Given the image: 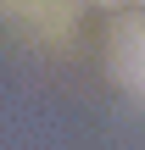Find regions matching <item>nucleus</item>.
<instances>
[{"mask_svg":"<svg viewBox=\"0 0 145 150\" xmlns=\"http://www.w3.org/2000/svg\"><path fill=\"white\" fill-rule=\"evenodd\" d=\"M106 61H112V78H117L123 89L145 95V17H140V11H123V17L112 22Z\"/></svg>","mask_w":145,"mask_h":150,"instance_id":"obj_1","label":"nucleus"},{"mask_svg":"<svg viewBox=\"0 0 145 150\" xmlns=\"http://www.w3.org/2000/svg\"><path fill=\"white\" fill-rule=\"evenodd\" d=\"M101 6H117V11H140L145 0H101Z\"/></svg>","mask_w":145,"mask_h":150,"instance_id":"obj_2","label":"nucleus"}]
</instances>
